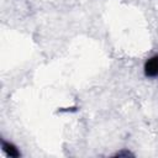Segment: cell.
Segmentation results:
<instances>
[{
    "label": "cell",
    "mask_w": 158,
    "mask_h": 158,
    "mask_svg": "<svg viewBox=\"0 0 158 158\" xmlns=\"http://www.w3.org/2000/svg\"><path fill=\"white\" fill-rule=\"evenodd\" d=\"M144 74L149 78L158 77V56H153L147 59L144 63Z\"/></svg>",
    "instance_id": "obj_1"
},
{
    "label": "cell",
    "mask_w": 158,
    "mask_h": 158,
    "mask_svg": "<svg viewBox=\"0 0 158 158\" xmlns=\"http://www.w3.org/2000/svg\"><path fill=\"white\" fill-rule=\"evenodd\" d=\"M1 148H2V151H4L9 157L17 158V157H20V156H21L20 151H19V149L12 144V143H10V142L2 141V142H1Z\"/></svg>",
    "instance_id": "obj_2"
},
{
    "label": "cell",
    "mask_w": 158,
    "mask_h": 158,
    "mask_svg": "<svg viewBox=\"0 0 158 158\" xmlns=\"http://www.w3.org/2000/svg\"><path fill=\"white\" fill-rule=\"evenodd\" d=\"M116 156L117 157H121V156H131V153L130 152H121V153H117Z\"/></svg>",
    "instance_id": "obj_3"
}]
</instances>
